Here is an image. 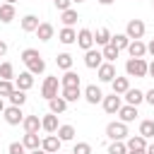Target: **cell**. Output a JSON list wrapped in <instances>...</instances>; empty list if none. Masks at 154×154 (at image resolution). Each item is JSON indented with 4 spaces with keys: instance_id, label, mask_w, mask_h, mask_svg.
Returning a JSON list of instances; mask_svg holds the SVG:
<instances>
[{
    "instance_id": "cell-1",
    "label": "cell",
    "mask_w": 154,
    "mask_h": 154,
    "mask_svg": "<svg viewBox=\"0 0 154 154\" xmlns=\"http://www.w3.org/2000/svg\"><path fill=\"white\" fill-rule=\"evenodd\" d=\"M147 70H149V63L144 58H128L125 63L128 77H147Z\"/></svg>"
},
{
    "instance_id": "cell-2",
    "label": "cell",
    "mask_w": 154,
    "mask_h": 154,
    "mask_svg": "<svg viewBox=\"0 0 154 154\" xmlns=\"http://www.w3.org/2000/svg\"><path fill=\"white\" fill-rule=\"evenodd\" d=\"M106 135H108L111 142H123L128 137V125L120 123V120H113V123L106 125Z\"/></svg>"
},
{
    "instance_id": "cell-3",
    "label": "cell",
    "mask_w": 154,
    "mask_h": 154,
    "mask_svg": "<svg viewBox=\"0 0 154 154\" xmlns=\"http://www.w3.org/2000/svg\"><path fill=\"white\" fill-rule=\"evenodd\" d=\"M144 31H147V26H144L142 19H130L128 26H125V34H128L130 41H140V38L144 36Z\"/></svg>"
},
{
    "instance_id": "cell-4",
    "label": "cell",
    "mask_w": 154,
    "mask_h": 154,
    "mask_svg": "<svg viewBox=\"0 0 154 154\" xmlns=\"http://www.w3.org/2000/svg\"><path fill=\"white\" fill-rule=\"evenodd\" d=\"M58 87H60L58 77H46V79H43V87H41V96H43L46 101L55 99V96H58Z\"/></svg>"
},
{
    "instance_id": "cell-5",
    "label": "cell",
    "mask_w": 154,
    "mask_h": 154,
    "mask_svg": "<svg viewBox=\"0 0 154 154\" xmlns=\"http://www.w3.org/2000/svg\"><path fill=\"white\" fill-rule=\"evenodd\" d=\"M103 63H106V60H103V53H101V51H94V48H91V51L84 53V65H87L89 70H99Z\"/></svg>"
},
{
    "instance_id": "cell-6",
    "label": "cell",
    "mask_w": 154,
    "mask_h": 154,
    "mask_svg": "<svg viewBox=\"0 0 154 154\" xmlns=\"http://www.w3.org/2000/svg\"><path fill=\"white\" fill-rule=\"evenodd\" d=\"M5 123L7 125H19V123H24V113H22V106H10V108H5Z\"/></svg>"
},
{
    "instance_id": "cell-7",
    "label": "cell",
    "mask_w": 154,
    "mask_h": 154,
    "mask_svg": "<svg viewBox=\"0 0 154 154\" xmlns=\"http://www.w3.org/2000/svg\"><path fill=\"white\" fill-rule=\"evenodd\" d=\"M77 46L87 53V51H91L94 48V31H89V29H79L77 31Z\"/></svg>"
},
{
    "instance_id": "cell-8",
    "label": "cell",
    "mask_w": 154,
    "mask_h": 154,
    "mask_svg": "<svg viewBox=\"0 0 154 154\" xmlns=\"http://www.w3.org/2000/svg\"><path fill=\"white\" fill-rule=\"evenodd\" d=\"M84 99H87V103H91V106H96V103H101L103 101V91L96 87V84H89L87 89H84V94H82Z\"/></svg>"
},
{
    "instance_id": "cell-9",
    "label": "cell",
    "mask_w": 154,
    "mask_h": 154,
    "mask_svg": "<svg viewBox=\"0 0 154 154\" xmlns=\"http://www.w3.org/2000/svg\"><path fill=\"white\" fill-rule=\"evenodd\" d=\"M101 106H103V111L106 113H118L120 111V106H123V101H120V96L118 94H111V96H103V101H101Z\"/></svg>"
},
{
    "instance_id": "cell-10",
    "label": "cell",
    "mask_w": 154,
    "mask_h": 154,
    "mask_svg": "<svg viewBox=\"0 0 154 154\" xmlns=\"http://www.w3.org/2000/svg\"><path fill=\"white\" fill-rule=\"evenodd\" d=\"M14 87L17 89H22V91H29L31 87H34V75L26 70V72H19L17 77H14Z\"/></svg>"
},
{
    "instance_id": "cell-11",
    "label": "cell",
    "mask_w": 154,
    "mask_h": 154,
    "mask_svg": "<svg viewBox=\"0 0 154 154\" xmlns=\"http://www.w3.org/2000/svg\"><path fill=\"white\" fill-rule=\"evenodd\" d=\"M41 149L48 152V154L60 152V137H58V135H46V137L41 140Z\"/></svg>"
},
{
    "instance_id": "cell-12",
    "label": "cell",
    "mask_w": 154,
    "mask_h": 154,
    "mask_svg": "<svg viewBox=\"0 0 154 154\" xmlns=\"http://www.w3.org/2000/svg\"><path fill=\"white\" fill-rule=\"evenodd\" d=\"M96 75H99V79L101 82H113L118 75H116V65L113 63H103L99 70H96Z\"/></svg>"
},
{
    "instance_id": "cell-13",
    "label": "cell",
    "mask_w": 154,
    "mask_h": 154,
    "mask_svg": "<svg viewBox=\"0 0 154 154\" xmlns=\"http://www.w3.org/2000/svg\"><path fill=\"white\" fill-rule=\"evenodd\" d=\"M140 113H137V106H130V103H125V106H120V111H118V118H120V123H132L135 118H137Z\"/></svg>"
},
{
    "instance_id": "cell-14",
    "label": "cell",
    "mask_w": 154,
    "mask_h": 154,
    "mask_svg": "<svg viewBox=\"0 0 154 154\" xmlns=\"http://www.w3.org/2000/svg\"><path fill=\"white\" fill-rule=\"evenodd\" d=\"M41 128H43L46 132L55 135V132H58V128H60V123H58V116H55V113H48V116H43V118H41Z\"/></svg>"
},
{
    "instance_id": "cell-15",
    "label": "cell",
    "mask_w": 154,
    "mask_h": 154,
    "mask_svg": "<svg viewBox=\"0 0 154 154\" xmlns=\"http://www.w3.org/2000/svg\"><path fill=\"white\" fill-rule=\"evenodd\" d=\"M58 41H60V43H65V46L77 43V31H75L72 26H63V29H60V34H58Z\"/></svg>"
},
{
    "instance_id": "cell-16",
    "label": "cell",
    "mask_w": 154,
    "mask_h": 154,
    "mask_svg": "<svg viewBox=\"0 0 154 154\" xmlns=\"http://www.w3.org/2000/svg\"><path fill=\"white\" fill-rule=\"evenodd\" d=\"M60 96H63L67 103H75L77 99H82V89H79V87H63V89H60Z\"/></svg>"
},
{
    "instance_id": "cell-17",
    "label": "cell",
    "mask_w": 154,
    "mask_h": 154,
    "mask_svg": "<svg viewBox=\"0 0 154 154\" xmlns=\"http://www.w3.org/2000/svg\"><path fill=\"white\" fill-rule=\"evenodd\" d=\"M38 17L36 14H24L22 17V31H26V34H31V31H36L38 29Z\"/></svg>"
},
{
    "instance_id": "cell-18",
    "label": "cell",
    "mask_w": 154,
    "mask_h": 154,
    "mask_svg": "<svg viewBox=\"0 0 154 154\" xmlns=\"http://www.w3.org/2000/svg\"><path fill=\"white\" fill-rule=\"evenodd\" d=\"M22 144H24L29 152H34V149H41V140H38V132H24V140H22Z\"/></svg>"
},
{
    "instance_id": "cell-19",
    "label": "cell",
    "mask_w": 154,
    "mask_h": 154,
    "mask_svg": "<svg viewBox=\"0 0 154 154\" xmlns=\"http://www.w3.org/2000/svg\"><path fill=\"white\" fill-rule=\"evenodd\" d=\"M53 24H48V22H41L38 24V29H36V36H38V41H51L53 38Z\"/></svg>"
},
{
    "instance_id": "cell-20",
    "label": "cell",
    "mask_w": 154,
    "mask_h": 154,
    "mask_svg": "<svg viewBox=\"0 0 154 154\" xmlns=\"http://www.w3.org/2000/svg\"><path fill=\"white\" fill-rule=\"evenodd\" d=\"M111 87H113V94H125L128 89H130V77H116L113 82H111Z\"/></svg>"
},
{
    "instance_id": "cell-21",
    "label": "cell",
    "mask_w": 154,
    "mask_h": 154,
    "mask_svg": "<svg viewBox=\"0 0 154 154\" xmlns=\"http://www.w3.org/2000/svg\"><path fill=\"white\" fill-rule=\"evenodd\" d=\"M111 36H113V34H111L106 26H101V29H96V34H94V43H96V46H108V43H111Z\"/></svg>"
},
{
    "instance_id": "cell-22",
    "label": "cell",
    "mask_w": 154,
    "mask_h": 154,
    "mask_svg": "<svg viewBox=\"0 0 154 154\" xmlns=\"http://www.w3.org/2000/svg\"><path fill=\"white\" fill-rule=\"evenodd\" d=\"M128 53H130V58H144V53H147V46H144L142 41H130V46H128Z\"/></svg>"
},
{
    "instance_id": "cell-23",
    "label": "cell",
    "mask_w": 154,
    "mask_h": 154,
    "mask_svg": "<svg viewBox=\"0 0 154 154\" xmlns=\"http://www.w3.org/2000/svg\"><path fill=\"white\" fill-rule=\"evenodd\" d=\"M125 101H128L130 106H140V103L144 101V91H140V89H128V91H125Z\"/></svg>"
},
{
    "instance_id": "cell-24",
    "label": "cell",
    "mask_w": 154,
    "mask_h": 154,
    "mask_svg": "<svg viewBox=\"0 0 154 154\" xmlns=\"http://www.w3.org/2000/svg\"><path fill=\"white\" fill-rule=\"evenodd\" d=\"M48 108H51V113H55V116H58V113H65V111H67V101H65L63 96H55V99L48 101Z\"/></svg>"
},
{
    "instance_id": "cell-25",
    "label": "cell",
    "mask_w": 154,
    "mask_h": 154,
    "mask_svg": "<svg viewBox=\"0 0 154 154\" xmlns=\"http://www.w3.org/2000/svg\"><path fill=\"white\" fill-rule=\"evenodd\" d=\"M22 128H24V132H38V128H41V118H38V116H26L24 123H22Z\"/></svg>"
},
{
    "instance_id": "cell-26",
    "label": "cell",
    "mask_w": 154,
    "mask_h": 154,
    "mask_svg": "<svg viewBox=\"0 0 154 154\" xmlns=\"http://www.w3.org/2000/svg\"><path fill=\"white\" fill-rule=\"evenodd\" d=\"M60 87H79V75L67 70L63 77H60Z\"/></svg>"
},
{
    "instance_id": "cell-27",
    "label": "cell",
    "mask_w": 154,
    "mask_h": 154,
    "mask_svg": "<svg viewBox=\"0 0 154 154\" xmlns=\"http://www.w3.org/2000/svg\"><path fill=\"white\" fill-rule=\"evenodd\" d=\"M12 19H14V5L2 2V5H0V22H2V24H10Z\"/></svg>"
},
{
    "instance_id": "cell-28",
    "label": "cell",
    "mask_w": 154,
    "mask_h": 154,
    "mask_svg": "<svg viewBox=\"0 0 154 154\" xmlns=\"http://www.w3.org/2000/svg\"><path fill=\"white\" fill-rule=\"evenodd\" d=\"M111 43H113L118 51H128L130 38H128V34H113V36H111Z\"/></svg>"
},
{
    "instance_id": "cell-29",
    "label": "cell",
    "mask_w": 154,
    "mask_h": 154,
    "mask_svg": "<svg viewBox=\"0 0 154 154\" xmlns=\"http://www.w3.org/2000/svg\"><path fill=\"white\" fill-rule=\"evenodd\" d=\"M60 19H63V24L65 26H72V24H77V19H79V14H77V10H65V12H60Z\"/></svg>"
},
{
    "instance_id": "cell-30",
    "label": "cell",
    "mask_w": 154,
    "mask_h": 154,
    "mask_svg": "<svg viewBox=\"0 0 154 154\" xmlns=\"http://www.w3.org/2000/svg\"><path fill=\"white\" fill-rule=\"evenodd\" d=\"M101 53H103V60H106V63H116V58L120 55V51H118V48H116L113 43L103 46V48H101Z\"/></svg>"
},
{
    "instance_id": "cell-31",
    "label": "cell",
    "mask_w": 154,
    "mask_h": 154,
    "mask_svg": "<svg viewBox=\"0 0 154 154\" xmlns=\"http://www.w3.org/2000/svg\"><path fill=\"white\" fill-rule=\"evenodd\" d=\"M55 65L60 67V70H72V55L70 53H58V58H55Z\"/></svg>"
},
{
    "instance_id": "cell-32",
    "label": "cell",
    "mask_w": 154,
    "mask_h": 154,
    "mask_svg": "<svg viewBox=\"0 0 154 154\" xmlns=\"http://www.w3.org/2000/svg\"><path fill=\"white\" fill-rule=\"evenodd\" d=\"M26 67H29V72H31V75H41V72H46V60L38 55V58H36V60H31Z\"/></svg>"
},
{
    "instance_id": "cell-33",
    "label": "cell",
    "mask_w": 154,
    "mask_h": 154,
    "mask_svg": "<svg viewBox=\"0 0 154 154\" xmlns=\"http://www.w3.org/2000/svg\"><path fill=\"white\" fill-rule=\"evenodd\" d=\"M7 99H10V103H12V106H24V103H26V91L14 89V91H12Z\"/></svg>"
},
{
    "instance_id": "cell-34",
    "label": "cell",
    "mask_w": 154,
    "mask_h": 154,
    "mask_svg": "<svg viewBox=\"0 0 154 154\" xmlns=\"http://www.w3.org/2000/svg\"><path fill=\"white\" fill-rule=\"evenodd\" d=\"M58 137H60V142H70L75 137V128L72 125H60L58 128Z\"/></svg>"
},
{
    "instance_id": "cell-35",
    "label": "cell",
    "mask_w": 154,
    "mask_h": 154,
    "mask_svg": "<svg viewBox=\"0 0 154 154\" xmlns=\"http://www.w3.org/2000/svg\"><path fill=\"white\" fill-rule=\"evenodd\" d=\"M125 144H128V149H147V140H144L142 135H135V137H130Z\"/></svg>"
},
{
    "instance_id": "cell-36",
    "label": "cell",
    "mask_w": 154,
    "mask_h": 154,
    "mask_svg": "<svg viewBox=\"0 0 154 154\" xmlns=\"http://www.w3.org/2000/svg\"><path fill=\"white\" fill-rule=\"evenodd\" d=\"M140 135L147 140V137H154V120H142L140 123Z\"/></svg>"
},
{
    "instance_id": "cell-37",
    "label": "cell",
    "mask_w": 154,
    "mask_h": 154,
    "mask_svg": "<svg viewBox=\"0 0 154 154\" xmlns=\"http://www.w3.org/2000/svg\"><path fill=\"white\" fill-rule=\"evenodd\" d=\"M0 79H14V67H12V63H2V65H0Z\"/></svg>"
},
{
    "instance_id": "cell-38",
    "label": "cell",
    "mask_w": 154,
    "mask_h": 154,
    "mask_svg": "<svg viewBox=\"0 0 154 154\" xmlns=\"http://www.w3.org/2000/svg\"><path fill=\"white\" fill-rule=\"evenodd\" d=\"M17 87L12 84V79H0V96H10Z\"/></svg>"
},
{
    "instance_id": "cell-39",
    "label": "cell",
    "mask_w": 154,
    "mask_h": 154,
    "mask_svg": "<svg viewBox=\"0 0 154 154\" xmlns=\"http://www.w3.org/2000/svg\"><path fill=\"white\" fill-rule=\"evenodd\" d=\"M108 154H128V144L125 142H111L108 144Z\"/></svg>"
},
{
    "instance_id": "cell-40",
    "label": "cell",
    "mask_w": 154,
    "mask_h": 154,
    "mask_svg": "<svg viewBox=\"0 0 154 154\" xmlns=\"http://www.w3.org/2000/svg\"><path fill=\"white\" fill-rule=\"evenodd\" d=\"M72 154H91V144L89 142H77L72 147Z\"/></svg>"
},
{
    "instance_id": "cell-41",
    "label": "cell",
    "mask_w": 154,
    "mask_h": 154,
    "mask_svg": "<svg viewBox=\"0 0 154 154\" xmlns=\"http://www.w3.org/2000/svg\"><path fill=\"white\" fill-rule=\"evenodd\" d=\"M7 152H10V154H24V152H26V147H24L22 142H12V144L7 147Z\"/></svg>"
},
{
    "instance_id": "cell-42",
    "label": "cell",
    "mask_w": 154,
    "mask_h": 154,
    "mask_svg": "<svg viewBox=\"0 0 154 154\" xmlns=\"http://www.w3.org/2000/svg\"><path fill=\"white\" fill-rule=\"evenodd\" d=\"M53 5L60 10V12H65V10H70V5H72V0H53Z\"/></svg>"
},
{
    "instance_id": "cell-43",
    "label": "cell",
    "mask_w": 154,
    "mask_h": 154,
    "mask_svg": "<svg viewBox=\"0 0 154 154\" xmlns=\"http://www.w3.org/2000/svg\"><path fill=\"white\" fill-rule=\"evenodd\" d=\"M144 101H147L149 106H154V87H152L149 91H144Z\"/></svg>"
},
{
    "instance_id": "cell-44",
    "label": "cell",
    "mask_w": 154,
    "mask_h": 154,
    "mask_svg": "<svg viewBox=\"0 0 154 154\" xmlns=\"http://www.w3.org/2000/svg\"><path fill=\"white\" fill-rule=\"evenodd\" d=\"M147 53H149V55H152V58H154V38H152V41H149V43H147Z\"/></svg>"
},
{
    "instance_id": "cell-45",
    "label": "cell",
    "mask_w": 154,
    "mask_h": 154,
    "mask_svg": "<svg viewBox=\"0 0 154 154\" xmlns=\"http://www.w3.org/2000/svg\"><path fill=\"white\" fill-rule=\"evenodd\" d=\"M5 53H7V43H5V41H0V58H2Z\"/></svg>"
},
{
    "instance_id": "cell-46",
    "label": "cell",
    "mask_w": 154,
    "mask_h": 154,
    "mask_svg": "<svg viewBox=\"0 0 154 154\" xmlns=\"http://www.w3.org/2000/svg\"><path fill=\"white\" fill-rule=\"evenodd\" d=\"M128 154H147V149H128Z\"/></svg>"
},
{
    "instance_id": "cell-47",
    "label": "cell",
    "mask_w": 154,
    "mask_h": 154,
    "mask_svg": "<svg viewBox=\"0 0 154 154\" xmlns=\"http://www.w3.org/2000/svg\"><path fill=\"white\" fill-rule=\"evenodd\" d=\"M147 75H149V77H154V60L149 63V70H147Z\"/></svg>"
},
{
    "instance_id": "cell-48",
    "label": "cell",
    "mask_w": 154,
    "mask_h": 154,
    "mask_svg": "<svg viewBox=\"0 0 154 154\" xmlns=\"http://www.w3.org/2000/svg\"><path fill=\"white\" fill-rule=\"evenodd\" d=\"M96 2H99V5H113L116 0H96Z\"/></svg>"
},
{
    "instance_id": "cell-49",
    "label": "cell",
    "mask_w": 154,
    "mask_h": 154,
    "mask_svg": "<svg viewBox=\"0 0 154 154\" xmlns=\"http://www.w3.org/2000/svg\"><path fill=\"white\" fill-rule=\"evenodd\" d=\"M147 154H154V142H152V144H147Z\"/></svg>"
},
{
    "instance_id": "cell-50",
    "label": "cell",
    "mask_w": 154,
    "mask_h": 154,
    "mask_svg": "<svg viewBox=\"0 0 154 154\" xmlns=\"http://www.w3.org/2000/svg\"><path fill=\"white\" fill-rule=\"evenodd\" d=\"M29 154H48V152H43V149H34V152H29Z\"/></svg>"
},
{
    "instance_id": "cell-51",
    "label": "cell",
    "mask_w": 154,
    "mask_h": 154,
    "mask_svg": "<svg viewBox=\"0 0 154 154\" xmlns=\"http://www.w3.org/2000/svg\"><path fill=\"white\" fill-rule=\"evenodd\" d=\"M0 113H5V103H2V96H0Z\"/></svg>"
},
{
    "instance_id": "cell-52",
    "label": "cell",
    "mask_w": 154,
    "mask_h": 154,
    "mask_svg": "<svg viewBox=\"0 0 154 154\" xmlns=\"http://www.w3.org/2000/svg\"><path fill=\"white\" fill-rule=\"evenodd\" d=\"M5 2H7V5H14V2H17V0H5Z\"/></svg>"
},
{
    "instance_id": "cell-53",
    "label": "cell",
    "mask_w": 154,
    "mask_h": 154,
    "mask_svg": "<svg viewBox=\"0 0 154 154\" xmlns=\"http://www.w3.org/2000/svg\"><path fill=\"white\" fill-rule=\"evenodd\" d=\"M72 2H77V5H79V2H84V0H72Z\"/></svg>"
},
{
    "instance_id": "cell-54",
    "label": "cell",
    "mask_w": 154,
    "mask_h": 154,
    "mask_svg": "<svg viewBox=\"0 0 154 154\" xmlns=\"http://www.w3.org/2000/svg\"><path fill=\"white\" fill-rule=\"evenodd\" d=\"M152 5H154V0H152Z\"/></svg>"
},
{
    "instance_id": "cell-55",
    "label": "cell",
    "mask_w": 154,
    "mask_h": 154,
    "mask_svg": "<svg viewBox=\"0 0 154 154\" xmlns=\"http://www.w3.org/2000/svg\"><path fill=\"white\" fill-rule=\"evenodd\" d=\"M55 154H60V152H55Z\"/></svg>"
}]
</instances>
